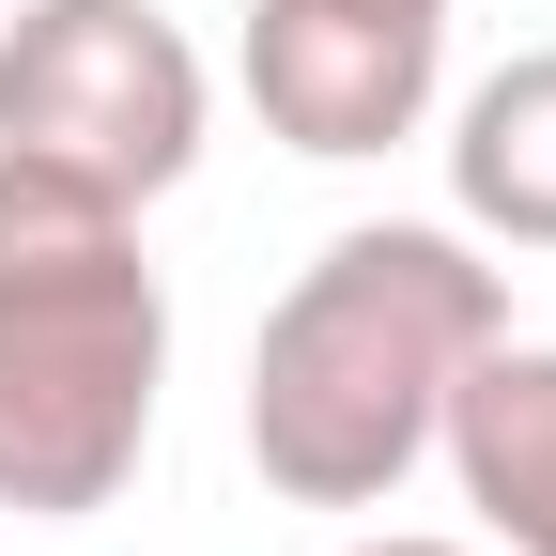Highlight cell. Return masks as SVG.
<instances>
[{
  "label": "cell",
  "instance_id": "6da1fadb",
  "mask_svg": "<svg viewBox=\"0 0 556 556\" xmlns=\"http://www.w3.org/2000/svg\"><path fill=\"white\" fill-rule=\"evenodd\" d=\"M510 325V278L433 217L340 232L248 340V464L294 510H387L402 464L433 448L448 371Z\"/></svg>",
  "mask_w": 556,
  "mask_h": 556
},
{
  "label": "cell",
  "instance_id": "7a4b0ae2",
  "mask_svg": "<svg viewBox=\"0 0 556 556\" xmlns=\"http://www.w3.org/2000/svg\"><path fill=\"white\" fill-rule=\"evenodd\" d=\"M170 294L139 263V201L0 139V510L78 526L155 448Z\"/></svg>",
  "mask_w": 556,
  "mask_h": 556
},
{
  "label": "cell",
  "instance_id": "3957f363",
  "mask_svg": "<svg viewBox=\"0 0 556 556\" xmlns=\"http://www.w3.org/2000/svg\"><path fill=\"white\" fill-rule=\"evenodd\" d=\"M0 139L109 201H170L201 170V47L155 0H16L0 16Z\"/></svg>",
  "mask_w": 556,
  "mask_h": 556
},
{
  "label": "cell",
  "instance_id": "277c9868",
  "mask_svg": "<svg viewBox=\"0 0 556 556\" xmlns=\"http://www.w3.org/2000/svg\"><path fill=\"white\" fill-rule=\"evenodd\" d=\"M448 0H248V109L294 155H387L433 124Z\"/></svg>",
  "mask_w": 556,
  "mask_h": 556
},
{
  "label": "cell",
  "instance_id": "5b68a950",
  "mask_svg": "<svg viewBox=\"0 0 556 556\" xmlns=\"http://www.w3.org/2000/svg\"><path fill=\"white\" fill-rule=\"evenodd\" d=\"M433 448H448L464 510L495 526L510 556H556V340H510V325H495V340L448 371Z\"/></svg>",
  "mask_w": 556,
  "mask_h": 556
},
{
  "label": "cell",
  "instance_id": "8992f818",
  "mask_svg": "<svg viewBox=\"0 0 556 556\" xmlns=\"http://www.w3.org/2000/svg\"><path fill=\"white\" fill-rule=\"evenodd\" d=\"M448 201H464V232H495V248H556V47L495 62V78L464 93Z\"/></svg>",
  "mask_w": 556,
  "mask_h": 556
},
{
  "label": "cell",
  "instance_id": "52a82bcc",
  "mask_svg": "<svg viewBox=\"0 0 556 556\" xmlns=\"http://www.w3.org/2000/svg\"><path fill=\"white\" fill-rule=\"evenodd\" d=\"M340 556H479V541H340Z\"/></svg>",
  "mask_w": 556,
  "mask_h": 556
}]
</instances>
